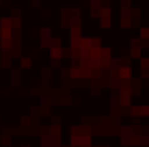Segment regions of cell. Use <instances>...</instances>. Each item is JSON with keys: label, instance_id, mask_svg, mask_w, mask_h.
I'll list each match as a JSON object with an SVG mask.
<instances>
[{"label": "cell", "instance_id": "6da1fadb", "mask_svg": "<svg viewBox=\"0 0 149 147\" xmlns=\"http://www.w3.org/2000/svg\"><path fill=\"white\" fill-rule=\"evenodd\" d=\"M19 67H22V69H30V67H33V59H30V56H22V59H19Z\"/></svg>", "mask_w": 149, "mask_h": 147}, {"label": "cell", "instance_id": "7a4b0ae2", "mask_svg": "<svg viewBox=\"0 0 149 147\" xmlns=\"http://www.w3.org/2000/svg\"><path fill=\"white\" fill-rule=\"evenodd\" d=\"M0 145H2V147L11 145V136H9V134H2V136H0Z\"/></svg>", "mask_w": 149, "mask_h": 147}, {"label": "cell", "instance_id": "3957f363", "mask_svg": "<svg viewBox=\"0 0 149 147\" xmlns=\"http://www.w3.org/2000/svg\"><path fill=\"white\" fill-rule=\"evenodd\" d=\"M22 147H30V145H22Z\"/></svg>", "mask_w": 149, "mask_h": 147}]
</instances>
